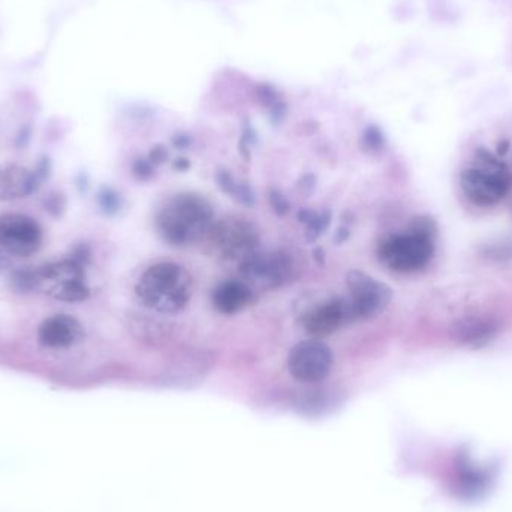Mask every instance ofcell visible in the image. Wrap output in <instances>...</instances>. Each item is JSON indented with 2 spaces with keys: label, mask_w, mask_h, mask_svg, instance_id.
Instances as JSON below:
<instances>
[{
  "label": "cell",
  "mask_w": 512,
  "mask_h": 512,
  "mask_svg": "<svg viewBox=\"0 0 512 512\" xmlns=\"http://www.w3.org/2000/svg\"><path fill=\"white\" fill-rule=\"evenodd\" d=\"M194 279L176 262H159L147 268L137 285L135 295L147 309L162 315L182 312L191 303Z\"/></svg>",
  "instance_id": "cell-1"
},
{
  "label": "cell",
  "mask_w": 512,
  "mask_h": 512,
  "mask_svg": "<svg viewBox=\"0 0 512 512\" xmlns=\"http://www.w3.org/2000/svg\"><path fill=\"white\" fill-rule=\"evenodd\" d=\"M215 212L206 198L192 192L171 197L159 210L156 227L171 246H188L206 237Z\"/></svg>",
  "instance_id": "cell-2"
},
{
  "label": "cell",
  "mask_w": 512,
  "mask_h": 512,
  "mask_svg": "<svg viewBox=\"0 0 512 512\" xmlns=\"http://www.w3.org/2000/svg\"><path fill=\"white\" fill-rule=\"evenodd\" d=\"M436 225L429 216H417L408 231L387 237L379 245L378 258L388 270L409 274L423 270L435 255Z\"/></svg>",
  "instance_id": "cell-3"
},
{
  "label": "cell",
  "mask_w": 512,
  "mask_h": 512,
  "mask_svg": "<svg viewBox=\"0 0 512 512\" xmlns=\"http://www.w3.org/2000/svg\"><path fill=\"white\" fill-rule=\"evenodd\" d=\"M460 188L475 206L493 207L510 194L512 174L501 159L481 147L460 174Z\"/></svg>",
  "instance_id": "cell-4"
},
{
  "label": "cell",
  "mask_w": 512,
  "mask_h": 512,
  "mask_svg": "<svg viewBox=\"0 0 512 512\" xmlns=\"http://www.w3.org/2000/svg\"><path fill=\"white\" fill-rule=\"evenodd\" d=\"M21 289H38L54 300L77 303L89 297L84 268L77 261L54 262L39 270L18 274Z\"/></svg>",
  "instance_id": "cell-5"
},
{
  "label": "cell",
  "mask_w": 512,
  "mask_h": 512,
  "mask_svg": "<svg viewBox=\"0 0 512 512\" xmlns=\"http://www.w3.org/2000/svg\"><path fill=\"white\" fill-rule=\"evenodd\" d=\"M346 288L354 322L381 315L393 300L390 286L361 270H351L346 274Z\"/></svg>",
  "instance_id": "cell-6"
},
{
  "label": "cell",
  "mask_w": 512,
  "mask_h": 512,
  "mask_svg": "<svg viewBox=\"0 0 512 512\" xmlns=\"http://www.w3.org/2000/svg\"><path fill=\"white\" fill-rule=\"evenodd\" d=\"M206 239L213 254L224 259H240V262L254 254L259 242L255 228L239 218L213 222Z\"/></svg>",
  "instance_id": "cell-7"
},
{
  "label": "cell",
  "mask_w": 512,
  "mask_h": 512,
  "mask_svg": "<svg viewBox=\"0 0 512 512\" xmlns=\"http://www.w3.org/2000/svg\"><path fill=\"white\" fill-rule=\"evenodd\" d=\"M333 352L319 339L303 340L289 351L288 370L298 382L324 381L333 369Z\"/></svg>",
  "instance_id": "cell-8"
},
{
  "label": "cell",
  "mask_w": 512,
  "mask_h": 512,
  "mask_svg": "<svg viewBox=\"0 0 512 512\" xmlns=\"http://www.w3.org/2000/svg\"><path fill=\"white\" fill-rule=\"evenodd\" d=\"M240 271L251 288L274 289L291 279L294 264L283 252L255 251L240 262Z\"/></svg>",
  "instance_id": "cell-9"
},
{
  "label": "cell",
  "mask_w": 512,
  "mask_h": 512,
  "mask_svg": "<svg viewBox=\"0 0 512 512\" xmlns=\"http://www.w3.org/2000/svg\"><path fill=\"white\" fill-rule=\"evenodd\" d=\"M42 246V230L35 219L17 213L0 216V251L12 256L36 254Z\"/></svg>",
  "instance_id": "cell-10"
},
{
  "label": "cell",
  "mask_w": 512,
  "mask_h": 512,
  "mask_svg": "<svg viewBox=\"0 0 512 512\" xmlns=\"http://www.w3.org/2000/svg\"><path fill=\"white\" fill-rule=\"evenodd\" d=\"M354 322L348 300L337 298L321 304L306 313L303 319L304 330L313 339H322L336 333L343 325Z\"/></svg>",
  "instance_id": "cell-11"
},
{
  "label": "cell",
  "mask_w": 512,
  "mask_h": 512,
  "mask_svg": "<svg viewBox=\"0 0 512 512\" xmlns=\"http://www.w3.org/2000/svg\"><path fill=\"white\" fill-rule=\"evenodd\" d=\"M501 325L492 316H463L451 325V339L469 349L489 346L498 337Z\"/></svg>",
  "instance_id": "cell-12"
},
{
  "label": "cell",
  "mask_w": 512,
  "mask_h": 512,
  "mask_svg": "<svg viewBox=\"0 0 512 512\" xmlns=\"http://www.w3.org/2000/svg\"><path fill=\"white\" fill-rule=\"evenodd\" d=\"M451 487L457 495L466 499L480 498L489 489L492 474L469 457H457L451 469Z\"/></svg>",
  "instance_id": "cell-13"
},
{
  "label": "cell",
  "mask_w": 512,
  "mask_h": 512,
  "mask_svg": "<svg viewBox=\"0 0 512 512\" xmlns=\"http://www.w3.org/2000/svg\"><path fill=\"white\" fill-rule=\"evenodd\" d=\"M83 325L69 315H54L39 325L38 339L41 345L50 349H66L77 345L83 339Z\"/></svg>",
  "instance_id": "cell-14"
},
{
  "label": "cell",
  "mask_w": 512,
  "mask_h": 512,
  "mask_svg": "<svg viewBox=\"0 0 512 512\" xmlns=\"http://www.w3.org/2000/svg\"><path fill=\"white\" fill-rule=\"evenodd\" d=\"M254 300L251 286L242 280H225L212 295L213 307L222 315H236Z\"/></svg>",
  "instance_id": "cell-15"
},
{
  "label": "cell",
  "mask_w": 512,
  "mask_h": 512,
  "mask_svg": "<svg viewBox=\"0 0 512 512\" xmlns=\"http://www.w3.org/2000/svg\"><path fill=\"white\" fill-rule=\"evenodd\" d=\"M36 189V174L20 165L0 168V200L26 198Z\"/></svg>",
  "instance_id": "cell-16"
},
{
  "label": "cell",
  "mask_w": 512,
  "mask_h": 512,
  "mask_svg": "<svg viewBox=\"0 0 512 512\" xmlns=\"http://www.w3.org/2000/svg\"><path fill=\"white\" fill-rule=\"evenodd\" d=\"M216 183H218L219 188L225 192V194L230 195L234 200L239 201V203L245 204V206H252L255 203L254 192L249 188L245 183L237 182L234 179L233 174L227 170H219L216 173Z\"/></svg>",
  "instance_id": "cell-17"
},
{
  "label": "cell",
  "mask_w": 512,
  "mask_h": 512,
  "mask_svg": "<svg viewBox=\"0 0 512 512\" xmlns=\"http://www.w3.org/2000/svg\"><path fill=\"white\" fill-rule=\"evenodd\" d=\"M298 221L306 227L307 242H315L330 225V212H313V210H300L297 215Z\"/></svg>",
  "instance_id": "cell-18"
},
{
  "label": "cell",
  "mask_w": 512,
  "mask_h": 512,
  "mask_svg": "<svg viewBox=\"0 0 512 512\" xmlns=\"http://www.w3.org/2000/svg\"><path fill=\"white\" fill-rule=\"evenodd\" d=\"M364 147L369 152H379V150L384 149L385 140L382 137L381 132L376 128L367 129L366 134L363 137Z\"/></svg>",
  "instance_id": "cell-19"
},
{
  "label": "cell",
  "mask_w": 512,
  "mask_h": 512,
  "mask_svg": "<svg viewBox=\"0 0 512 512\" xmlns=\"http://www.w3.org/2000/svg\"><path fill=\"white\" fill-rule=\"evenodd\" d=\"M155 165L149 161V158L135 159L134 165H132V173L137 179L147 180L155 173Z\"/></svg>",
  "instance_id": "cell-20"
},
{
  "label": "cell",
  "mask_w": 512,
  "mask_h": 512,
  "mask_svg": "<svg viewBox=\"0 0 512 512\" xmlns=\"http://www.w3.org/2000/svg\"><path fill=\"white\" fill-rule=\"evenodd\" d=\"M102 209L107 213H116L120 207V198L113 191H104L99 198Z\"/></svg>",
  "instance_id": "cell-21"
},
{
  "label": "cell",
  "mask_w": 512,
  "mask_h": 512,
  "mask_svg": "<svg viewBox=\"0 0 512 512\" xmlns=\"http://www.w3.org/2000/svg\"><path fill=\"white\" fill-rule=\"evenodd\" d=\"M268 200H270L271 207L277 215L283 216L289 212V201L280 192L271 191Z\"/></svg>",
  "instance_id": "cell-22"
},
{
  "label": "cell",
  "mask_w": 512,
  "mask_h": 512,
  "mask_svg": "<svg viewBox=\"0 0 512 512\" xmlns=\"http://www.w3.org/2000/svg\"><path fill=\"white\" fill-rule=\"evenodd\" d=\"M168 152L165 147L158 146L150 152L149 161L152 162L153 165L162 164V162L167 161Z\"/></svg>",
  "instance_id": "cell-23"
},
{
  "label": "cell",
  "mask_w": 512,
  "mask_h": 512,
  "mask_svg": "<svg viewBox=\"0 0 512 512\" xmlns=\"http://www.w3.org/2000/svg\"><path fill=\"white\" fill-rule=\"evenodd\" d=\"M189 167V162L186 161V159H179V161L176 162V168H180V170H185V168Z\"/></svg>",
  "instance_id": "cell-24"
},
{
  "label": "cell",
  "mask_w": 512,
  "mask_h": 512,
  "mask_svg": "<svg viewBox=\"0 0 512 512\" xmlns=\"http://www.w3.org/2000/svg\"><path fill=\"white\" fill-rule=\"evenodd\" d=\"M3 264H5V261H3L2 256H0V268H2V267H3Z\"/></svg>",
  "instance_id": "cell-25"
}]
</instances>
